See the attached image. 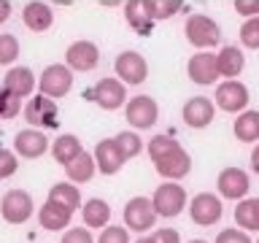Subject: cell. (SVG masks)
<instances>
[{"label": "cell", "instance_id": "7402d4cb", "mask_svg": "<svg viewBox=\"0 0 259 243\" xmlns=\"http://www.w3.org/2000/svg\"><path fill=\"white\" fill-rule=\"evenodd\" d=\"M124 19L138 35H151L154 32V19L146 14L143 0H130V3H124Z\"/></svg>", "mask_w": 259, "mask_h": 243}, {"label": "cell", "instance_id": "f6af8a7d", "mask_svg": "<svg viewBox=\"0 0 259 243\" xmlns=\"http://www.w3.org/2000/svg\"><path fill=\"white\" fill-rule=\"evenodd\" d=\"M189 243H208V240H200V238H197V240H189Z\"/></svg>", "mask_w": 259, "mask_h": 243}, {"label": "cell", "instance_id": "ab89813d", "mask_svg": "<svg viewBox=\"0 0 259 243\" xmlns=\"http://www.w3.org/2000/svg\"><path fill=\"white\" fill-rule=\"evenodd\" d=\"M235 11L243 16H259V0H235Z\"/></svg>", "mask_w": 259, "mask_h": 243}, {"label": "cell", "instance_id": "44dd1931", "mask_svg": "<svg viewBox=\"0 0 259 243\" xmlns=\"http://www.w3.org/2000/svg\"><path fill=\"white\" fill-rule=\"evenodd\" d=\"M70 219H73V214L70 211H65L62 206H57V202H52V200H46L44 206H40V211H38V222H40V227L44 230H65V227L70 224Z\"/></svg>", "mask_w": 259, "mask_h": 243}, {"label": "cell", "instance_id": "836d02e7", "mask_svg": "<svg viewBox=\"0 0 259 243\" xmlns=\"http://www.w3.org/2000/svg\"><path fill=\"white\" fill-rule=\"evenodd\" d=\"M240 44L246 49H259V16H251L240 27Z\"/></svg>", "mask_w": 259, "mask_h": 243}, {"label": "cell", "instance_id": "9c48e42d", "mask_svg": "<svg viewBox=\"0 0 259 243\" xmlns=\"http://www.w3.org/2000/svg\"><path fill=\"white\" fill-rule=\"evenodd\" d=\"M24 122L35 127H57L60 119H57V103L46 95H38V97H30L27 105H24Z\"/></svg>", "mask_w": 259, "mask_h": 243}, {"label": "cell", "instance_id": "4fadbf2b", "mask_svg": "<svg viewBox=\"0 0 259 243\" xmlns=\"http://www.w3.org/2000/svg\"><path fill=\"white\" fill-rule=\"evenodd\" d=\"M65 62H68L70 70L87 73L100 62V49H97L92 40H76V44H70L68 52H65Z\"/></svg>", "mask_w": 259, "mask_h": 243}, {"label": "cell", "instance_id": "8d00e7d4", "mask_svg": "<svg viewBox=\"0 0 259 243\" xmlns=\"http://www.w3.org/2000/svg\"><path fill=\"white\" fill-rule=\"evenodd\" d=\"M16 168H19V162H16V154L0 146V178L14 176V173H16Z\"/></svg>", "mask_w": 259, "mask_h": 243}, {"label": "cell", "instance_id": "1f68e13d", "mask_svg": "<svg viewBox=\"0 0 259 243\" xmlns=\"http://www.w3.org/2000/svg\"><path fill=\"white\" fill-rule=\"evenodd\" d=\"M178 146H181V143L173 141L170 135H154L151 141H149V157H151V162H157V159L165 157V154L176 151Z\"/></svg>", "mask_w": 259, "mask_h": 243}, {"label": "cell", "instance_id": "2e32d148", "mask_svg": "<svg viewBox=\"0 0 259 243\" xmlns=\"http://www.w3.org/2000/svg\"><path fill=\"white\" fill-rule=\"evenodd\" d=\"M154 168H157V173H159L162 178L178 181V178H184V176L192 170V157L181 149V146H178L176 151H170V154H165L162 159L154 162Z\"/></svg>", "mask_w": 259, "mask_h": 243}, {"label": "cell", "instance_id": "60d3db41", "mask_svg": "<svg viewBox=\"0 0 259 243\" xmlns=\"http://www.w3.org/2000/svg\"><path fill=\"white\" fill-rule=\"evenodd\" d=\"M154 243H181V235H178L176 230H170V227H162V230H157L151 235Z\"/></svg>", "mask_w": 259, "mask_h": 243}, {"label": "cell", "instance_id": "8fae6325", "mask_svg": "<svg viewBox=\"0 0 259 243\" xmlns=\"http://www.w3.org/2000/svg\"><path fill=\"white\" fill-rule=\"evenodd\" d=\"M216 186H219V194H222V197L240 202L248 194L251 181H248L246 170H240V168H224L222 173H219V178H216Z\"/></svg>", "mask_w": 259, "mask_h": 243}, {"label": "cell", "instance_id": "6da1fadb", "mask_svg": "<svg viewBox=\"0 0 259 243\" xmlns=\"http://www.w3.org/2000/svg\"><path fill=\"white\" fill-rule=\"evenodd\" d=\"M186 40L197 49H210L222 40V30L219 24L205 14H192L186 19Z\"/></svg>", "mask_w": 259, "mask_h": 243}, {"label": "cell", "instance_id": "f1b7e54d", "mask_svg": "<svg viewBox=\"0 0 259 243\" xmlns=\"http://www.w3.org/2000/svg\"><path fill=\"white\" fill-rule=\"evenodd\" d=\"M235 222L238 227H243V232H254L259 230V214H256V200H246L243 197L238 206H235Z\"/></svg>", "mask_w": 259, "mask_h": 243}, {"label": "cell", "instance_id": "7dc6e473", "mask_svg": "<svg viewBox=\"0 0 259 243\" xmlns=\"http://www.w3.org/2000/svg\"><path fill=\"white\" fill-rule=\"evenodd\" d=\"M256 243H259V240H256Z\"/></svg>", "mask_w": 259, "mask_h": 243}, {"label": "cell", "instance_id": "d6a6232c", "mask_svg": "<svg viewBox=\"0 0 259 243\" xmlns=\"http://www.w3.org/2000/svg\"><path fill=\"white\" fill-rule=\"evenodd\" d=\"M22 111V100L0 87V119H16Z\"/></svg>", "mask_w": 259, "mask_h": 243}, {"label": "cell", "instance_id": "bcb514c9", "mask_svg": "<svg viewBox=\"0 0 259 243\" xmlns=\"http://www.w3.org/2000/svg\"><path fill=\"white\" fill-rule=\"evenodd\" d=\"M256 214H259V197H256Z\"/></svg>", "mask_w": 259, "mask_h": 243}, {"label": "cell", "instance_id": "f546056e", "mask_svg": "<svg viewBox=\"0 0 259 243\" xmlns=\"http://www.w3.org/2000/svg\"><path fill=\"white\" fill-rule=\"evenodd\" d=\"M143 8L154 22H162V19H170L176 11H181L184 3L181 0H143Z\"/></svg>", "mask_w": 259, "mask_h": 243}, {"label": "cell", "instance_id": "ba28073f", "mask_svg": "<svg viewBox=\"0 0 259 243\" xmlns=\"http://www.w3.org/2000/svg\"><path fill=\"white\" fill-rule=\"evenodd\" d=\"M222 214H224L222 200L210 192L194 194V200L189 202V216H192V222L200 224V227H213L219 219H222Z\"/></svg>", "mask_w": 259, "mask_h": 243}, {"label": "cell", "instance_id": "7a4b0ae2", "mask_svg": "<svg viewBox=\"0 0 259 243\" xmlns=\"http://www.w3.org/2000/svg\"><path fill=\"white\" fill-rule=\"evenodd\" d=\"M151 206H154V214L157 216H165V219L178 216L186 206L184 186L181 184H159L154 197H151Z\"/></svg>", "mask_w": 259, "mask_h": 243}, {"label": "cell", "instance_id": "484cf974", "mask_svg": "<svg viewBox=\"0 0 259 243\" xmlns=\"http://www.w3.org/2000/svg\"><path fill=\"white\" fill-rule=\"evenodd\" d=\"M95 170H97V165H95V157L89 151H81L70 165H65V173H68V178L73 184H87L95 176Z\"/></svg>", "mask_w": 259, "mask_h": 243}, {"label": "cell", "instance_id": "d6986e66", "mask_svg": "<svg viewBox=\"0 0 259 243\" xmlns=\"http://www.w3.org/2000/svg\"><path fill=\"white\" fill-rule=\"evenodd\" d=\"M22 19H24V27H30L32 32H46L54 22V11H52V6L44 3V0H32V3L24 6Z\"/></svg>", "mask_w": 259, "mask_h": 243}, {"label": "cell", "instance_id": "74e56055", "mask_svg": "<svg viewBox=\"0 0 259 243\" xmlns=\"http://www.w3.org/2000/svg\"><path fill=\"white\" fill-rule=\"evenodd\" d=\"M60 243H95V238L87 227H70V230H65Z\"/></svg>", "mask_w": 259, "mask_h": 243}, {"label": "cell", "instance_id": "3957f363", "mask_svg": "<svg viewBox=\"0 0 259 243\" xmlns=\"http://www.w3.org/2000/svg\"><path fill=\"white\" fill-rule=\"evenodd\" d=\"M84 97L87 100H95L105 111H116L127 100V89H124V84H121L119 78H100L95 84V89L84 92Z\"/></svg>", "mask_w": 259, "mask_h": 243}, {"label": "cell", "instance_id": "52a82bcc", "mask_svg": "<svg viewBox=\"0 0 259 243\" xmlns=\"http://www.w3.org/2000/svg\"><path fill=\"white\" fill-rule=\"evenodd\" d=\"M124 116H127L130 125L138 127V130H151L157 125L159 108H157V103H154L151 95H138L124 105Z\"/></svg>", "mask_w": 259, "mask_h": 243}, {"label": "cell", "instance_id": "d4e9b609", "mask_svg": "<svg viewBox=\"0 0 259 243\" xmlns=\"http://www.w3.org/2000/svg\"><path fill=\"white\" fill-rule=\"evenodd\" d=\"M49 200L57 202V206H62L65 211H70V214H76V208L81 206V192L76 184H54L52 189H49Z\"/></svg>", "mask_w": 259, "mask_h": 243}, {"label": "cell", "instance_id": "603a6c76", "mask_svg": "<svg viewBox=\"0 0 259 243\" xmlns=\"http://www.w3.org/2000/svg\"><path fill=\"white\" fill-rule=\"evenodd\" d=\"M243 65H246V57L238 46H224L222 52L216 54V68H219V76H227L230 81L232 76H238L243 70Z\"/></svg>", "mask_w": 259, "mask_h": 243}, {"label": "cell", "instance_id": "5bb4252c", "mask_svg": "<svg viewBox=\"0 0 259 243\" xmlns=\"http://www.w3.org/2000/svg\"><path fill=\"white\" fill-rule=\"evenodd\" d=\"M49 149V138L40 133V130H22V133H16L14 138V151L19 154L24 159H38L44 157Z\"/></svg>", "mask_w": 259, "mask_h": 243}, {"label": "cell", "instance_id": "f35d334b", "mask_svg": "<svg viewBox=\"0 0 259 243\" xmlns=\"http://www.w3.org/2000/svg\"><path fill=\"white\" fill-rule=\"evenodd\" d=\"M216 243H254V240L248 238V232L230 227V230H222V232L216 235Z\"/></svg>", "mask_w": 259, "mask_h": 243}, {"label": "cell", "instance_id": "83f0119b", "mask_svg": "<svg viewBox=\"0 0 259 243\" xmlns=\"http://www.w3.org/2000/svg\"><path fill=\"white\" fill-rule=\"evenodd\" d=\"M81 151H84V149H81V141L76 135H70V133L60 135L54 141V146H52V154H54V159L60 162V165H70Z\"/></svg>", "mask_w": 259, "mask_h": 243}, {"label": "cell", "instance_id": "cb8c5ba5", "mask_svg": "<svg viewBox=\"0 0 259 243\" xmlns=\"http://www.w3.org/2000/svg\"><path fill=\"white\" fill-rule=\"evenodd\" d=\"M81 216H84V227H105L111 219V206L100 197L87 200V206H81Z\"/></svg>", "mask_w": 259, "mask_h": 243}, {"label": "cell", "instance_id": "30bf717a", "mask_svg": "<svg viewBox=\"0 0 259 243\" xmlns=\"http://www.w3.org/2000/svg\"><path fill=\"white\" fill-rule=\"evenodd\" d=\"M154 222H157V214H154V206L149 197H133L127 200L124 206V227H130L133 232H146L151 230Z\"/></svg>", "mask_w": 259, "mask_h": 243}, {"label": "cell", "instance_id": "e0dca14e", "mask_svg": "<svg viewBox=\"0 0 259 243\" xmlns=\"http://www.w3.org/2000/svg\"><path fill=\"white\" fill-rule=\"evenodd\" d=\"M186 73L194 84L200 87H208V84H216L219 78V68H216V54H208V52H200L194 54L189 65H186Z\"/></svg>", "mask_w": 259, "mask_h": 243}, {"label": "cell", "instance_id": "ac0fdd59", "mask_svg": "<svg viewBox=\"0 0 259 243\" xmlns=\"http://www.w3.org/2000/svg\"><path fill=\"white\" fill-rule=\"evenodd\" d=\"M213 113H216V108H213V103H210L208 97H192V100L184 103L181 116L189 127L202 130V127H208L210 122H213Z\"/></svg>", "mask_w": 259, "mask_h": 243}, {"label": "cell", "instance_id": "7c38bea8", "mask_svg": "<svg viewBox=\"0 0 259 243\" xmlns=\"http://www.w3.org/2000/svg\"><path fill=\"white\" fill-rule=\"evenodd\" d=\"M216 105L227 113H243V108L248 105V89L246 84H240V81H224V84H219L216 89Z\"/></svg>", "mask_w": 259, "mask_h": 243}, {"label": "cell", "instance_id": "e575fe53", "mask_svg": "<svg viewBox=\"0 0 259 243\" xmlns=\"http://www.w3.org/2000/svg\"><path fill=\"white\" fill-rule=\"evenodd\" d=\"M16 57H19V40L14 35H8V32H3L0 35V65H11Z\"/></svg>", "mask_w": 259, "mask_h": 243}, {"label": "cell", "instance_id": "d590c367", "mask_svg": "<svg viewBox=\"0 0 259 243\" xmlns=\"http://www.w3.org/2000/svg\"><path fill=\"white\" fill-rule=\"evenodd\" d=\"M95 243H130V230L127 227H103V232H100V238H97Z\"/></svg>", "mask_w": 259, "mask_h": 243}, {"label": "cell", "instance_id": "4316f807", "mask_svg": "<svg viewBox=\"0 0 259 243\" xmlns=\"http://www.w3.org/2000/svg\"><path fill=\"white\" fill-rule=\"evenodd\" d=\"M235 138L243 143H254L259 141V111H243L235 119Z\"/></svg>", "mask_w": 259, "mask_h": 243}, {"label": "cell", "instance_id": "ee69618b", "mask_svg": "<svg viewBox=\"0 0 259 243\" xmlns=\"http://www.w3.org/2000/svg\"><path fill=\"white\" fill-rule=\"evenodd\" d=\"M135 243H154V240H151V238H138Z\"/></svg>", "mask_w": 259, "mask_h": 243}, {"label": "cell", "instance_id": "8992f818", "mask_svg": "<svg viewBox=\"0 0 259 243\" xmlns=\"http://www.w3.org/2000/svg\"><path fill=\"white\" fill-rule=\"evenodd\" d=\"M113 70H116L121 84H130V87L143 84L146 76H149V65H146L143 54L138 52H121L116 57V62H113Z\"/></svg>", "mask_w": 259, "mask_h": 243}, {"label": "cell", "instance_id": "7bdbcfd3", "mask_svg": "<svg viewBox=\"0 0 259 243\" xmlns=\"http://www.w3.org/2000/svg\"><path fill=\"white\" fill-rule=\"evenodd\" d=\"M251 170H254V173L259 176V146L254 151H251Z\"/></svg>", "mask_w": 259, "mask_h": 243}, {"label": "cell", "instance_id": "ffe728a7", "mask_svg": "<svg viewBox=\"0 0 259 243\" xmlns=\"http://www.w3.org/2000/svg\"><path fill=\"white\" fill-rule=\"evenodd\" d=\"M3 89H8L11 95L22 97H30L32 89H35V76H32L30 68H11L3 78Z\"/></svg>", "mask_w": 259, "mask_h": 243}, {"label": "cell", "instance_id": "5b68a950", "mask_svg": "<svg viewBox=\"0 0 259 243\" xmlns=\"http://www.w3.org/2000/svg\"><path fill=\"white\" fill-rule=\"evenodd\" d=\"M38 87H40V95L52 97V100L54 97H65L73 87V70L68 65H60V62L49 65V68L40 73Z\"/></svg>", "mask_w": 259, "mask_h": 243}, {"label": "cell", "instance_id": "9a60e30c", "mask_svg": "<svg viewBox=\"0 0 259 243\" xmlns=\"http://www.w3.org/2000/svg\"><path fill=\"white\" fill-rule=\"evenodd\" d=\"M95 165H97V170L100 173H105V176H113V173H119L121 168H124V157H121V151H119V146H116V141L113 138H105V141H100L95 146Z\"/></svg>", "mask_w": 259, "mask_h": 243}, {"label": "cell", "instance_id": "277c9868", "mask_svg": "<svg viewBox=\"0 0 259 243\" xmlns=\"http://www.w3.org/2000/svg\"><path fill=\"white\" fill-rule=\"evenodd\" d=\"M0 216L8 224H24L32 216V197L24 189H8L0 200Z\"/></svg>", "mask_w": 259, "mask_h": 243}, {"label": "cell", "instance_id": "4dcf8cb0", "mask_svg": "<svg viewBox=\"0 0 259 243\" xmlns=\"http://www.w3.org/2000/svg\"><path fill=\"white\" fill-rule=\"evenodd\" d=\"M116 146H119V151H121V157L124 159H133V157H138L141 154V149H143V143H141V138H138L135 133H130V130H124V133H119L116 138Z\"/></svg>", "mask_w": 259, "mask_h": 243}, {"label": "cell", "instance_id": "b9f144b4", "mask_svg": "<svg viewBox=\"0 0 259 243\" xmlns=\"http://www.w3.org/2000/svg\"><path fill=\"white\" fill-rule=\"evenodd\" d=\"M11 16V3L8 0H0V22H6Z\"/></svg>", "mask_w": 259, "mask_h": 243}]
</instances>
